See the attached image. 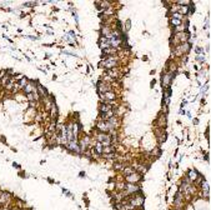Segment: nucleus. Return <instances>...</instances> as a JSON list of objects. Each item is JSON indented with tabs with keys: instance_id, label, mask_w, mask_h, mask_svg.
Masks as SVG:
<instances>
[{
	"instance_id": "obj_1",
	"label": "nucleus",
	"mask_w": 211,
	"mask_h": 210,
	"mask_svg": "<svg viewBox=\"0 0 211 210\" xmlns=\"http://www.w3.org/2000/svg\"><path fill=\"white\" fill-rule=\"evenodd\" d=\"M119 60H120V58L118 57V55H109V57L105 58L99 65H101L102 68H105L107 70H110V69H114V68L118 66Z\"/></svg>"
},
{
	"instance_id": "obj_2",
	"label": "nucleus",
	"mask_w": 211,
	"mask_h": 210,
	"mask_svg": "<svg viewBox=\"0 0 211 210\" xmlns=\"http://www.w3.org/2000/svg\"><path fill=\"white\" fill-rule=\"evenodd\" d=\"M128 200H129V204L130 205H133V206L135 209H139L140 206H143L144 205V197L140 193L138 194H134V195H130V197H128Z\"/></svg>"
},
{
	"instance_id": "obj_3",
	"label": "nucleus",
	"mask_w": 211,
	"mask_h": 210,
	"mask_svg": "<svg viewBox=\"0 0 211 210\" xmlns=\"http://www.w3.org/2000/svg\"><path fill=\"white\" fill-rule=\"evenodd\" d=\"M140 190H141V188L139 186V184H129V183H126L124 193H125L126 197H130V195L140 193Z\"/></svg>"
},
{
	"instance_id": "obj_4",
	"label": "nucleus",
	"mask_w": 211,
	"mask_h": 210,
	"mask_svg": "<svg viewBox=\"0 0 211 210\" xmlns=\"http://www.w3.org/2000/svg\"><path fill=\"white\" fill-rule=\"evenodd\" d=\"M141 180H143V175L139 174L138 171H135V173H133V174L125 176V183H129V184H139Z\"/></svg>"
},
{
	"instance_id": "obj_5",
	"label": "nucleus",
	"mask_w": 211,
	"mask_h": 210,
	"mask_svg": "<svg viewBox=\"0 0 211 210\" xmlns=\"http://www.w3.org/2000/svg\"><path fill=\"white\" fill-rule=\"evenodd\" d=\"M13 195L8 191H1L0 193V206H8L9 204L11 203Z\"/></svg>"
},
{
	"instance_id": "obj_6",
	"label": "nucleus",
	"mask_w": 211,
	"mask_h": 210,
	"mask_svg": "<svg viewBox=\"0 0 211 210\" xmlns=\"http://www.w3.org/2000/svg\"><path fill=\"white\" fill-rule=\"evenodd\" d=\"M66 149L69 151H71L74 154H81V150H80V146H79V140L78 139H74L73 141H69L66 145Z\"/></svg>"
},
{
	"instance_id": "obj_7",
	"label": "nucleus",
	"mask_w": 211,
	"mask_h": 210,
	"mask_svg": "<svg viewBox=\"0 0 211 210\" xmlns=\"http://www.w3.org/2000/svg\"><path fill=\"white\" fill-rule=\"evenodd\" d=\"M186 176H187V179H189L190 184H195V183H198L199 181L200 174H199V171L196 169H189L187 173H186Z\"/></svg>"
},
{
	"instance_id": "obj_8",
	"label": "nucleus",
	"mask_w": 211,
	"mask_h": 210,
	"mask_svg": "<svg viewBox=\"0 0 211 210\" xmlns=\"http://www.w3.org/2000/svg\"><path fill=\"white\" fill-rule=\"evenodd\" d=\"M174 76H175V73H165L162 75V78H161V85H162V88H169L170 86V84H171V80L174 79Z\"/></svg>"
},
{
	"instance_id": "obj_9",
	"label": "nucleus",
	"mask_w": 211,
	"mask_h": 210,
	"mask_svg": "<svg viewBox=\"0 0 211 210\" xmlns=\"http://www.w3.org/2000/svg\"><path fill=\"white\" fill-rule=\"evenodd\" d=\"M111 139L112 136L109 134V133H100L97 132L96 135H95V140L99 143H111Z\"/></svg>"
},
{
	"instance_id": "obj_10",
	"label": "nucleus",
	"mask_w": 211,
	"mask_h": 210,
	"mask_svg": "<svg viewBox=\"0 0 211 210\" xmlns=\"http://www.w3.org/2000/svg\"><path fill=\"white\" fill-rule=\"evenodd\" d=\"M79 146H80V150L83 154L89 146H90V136H89V135H84V136L80 139V141H79Z\"/></svg>"
},
{
	"instance_id": "obj_11",
	"label": "nucleus",
	"mask_w": 211,
	"mask_h": 210,
	"mask_svg": "<svg viewBox=\"0 0 211 210\" xmlns=\"http://www.w3.org/2000/svg\"><path fill=\"white\" fill-rule=\"evenodd\" d=\"M174 206L177 209H181L184 206V195L181 194V191H177L175 195V200H174Z\"/></svg>"
},
{
	"instance_id": "obj_12",
	"label": "nucleus",
	"mask_w": 211,
	"mask_h": 210,
	"mask_svg": "<svg viewBox=\"0 0 211 210\" xmlns=\"http://www.w3.org/2000/svg\"><path fill=\"white\" fill-rule=\"evenodd\" d=\"M96 129H97V132H100V133H109V125H107V121L105 120H100L97 121V124H96Z\"/></svg>"
},
{
	"instance_id": "obj_13",
	"label": "nucleus",
	"mask_w": 211,
	"mask_h": 210,
	"mask_svg": "<svg viewBox=\"0 0 211 210\" xmlns=\"http://www.w3.org/2000/svg\"><path fill=\"white\" fill-rule=\"evenodd\" d=\"M37 91V86L35 85V83H32V81H29L26 84V86L24 88V94H31V93H35Z\"/></svg>"
},
{
	"instance_id": "obj_14",
	"label": "nucleus",
	"mask_w": 211,
	"mask_h": 210,
	"mask_svg": "<svg viewBox=\"0 0 211 210\" xmlns=\"http://www.w3.org/2000/svg\"><path fill=\"white\" fill-rule=\"evenodd\" d=\"M97 90H99V94H104V93L110 91V90H112V89H111V85H110V84H105V83L100 81L99 84H97Z\"/></svg>"
},
{
	"instance_id": "obj_15",
	"label": "nucleus",
	"mask_w": 211,
	"mask_h": 210,
	"mask_svg": "<svg viewBox=\"0 0 211 210\" xmlns=\"http://www.w3.org/2000/svg\"><path fill=\"white\" fill-rule=\"evenodd\" d=\"M106 74L109 75L112 80H116V79H119L120 75H121V73H120V70L118 68H114V69H110V70H107Z\"/></svg>"
},
{
	"instance_id": "obj_16",
	"label": "nucleus",
	"mask_w": 211,
	"mask_h": 210,
	"mask_svg": "<svg viewBox=\"0 0 211 210\" xmlns=\"http://www.w3.org/2000/svg\"><path fill=\"white\" fill-rule=\"evenodd\" d=\"M157 127L160 128V129H164L167 125V121H166V115H164V114H161L160 116H159V119H157Z\"/></svg>"
},
{
	"instance_id": "obj_17",
	"label": "nucleus",
	"mask_w": 211,
	"mask_h": 210,
	"mask_svg": "<svg viewBox=\"0 0 211 210\" xmlns=\"http://www.w3.org/2000/svg\"><path fill=\"white\" fill-rule=\"evenodd\" d=\"M99 45H100V48H101L102 50L111 48L109 39H107V38H104V36H101V39H100V41H99Z\"/></svg>"
},
{
	"instance_id": "obj_18",
	"label": "nucleus",
	"mask_w": 211,
	"mask_h": 210,
	"mask_svg": "<svg viewBox=\"0 0 211 210\" xmlns=\"http://www.w3.org/2000/svg\"><path fill=\"white\" fill-rule=\"evenodd\" d=\"M136 170L133 168V165H128V166H124L123 168V170H121V174H123L124 176H128L130 174H133V173H135Z\"/></svg>"
},
{
	"instance_id": "obj_19",
	"label": "nucleus",
	"mask_w": 211,
	"mask_h": 210,
	"mask_svg": "<svg viewBox=\"0 0 211 210\" xmlns=\"http://www.w3.org/2000/svg\"><path fill=\"white\" fill-rule=\"evenodd\" d=\"M99 109H100V113H107V111H110L112 110V106L110 104H106V103H101L100 106H99Z\"/></svg>"
},
{
	"instance_id": "obj_20",
	"label": "nucleus",
	"mask_w": 211,
	"mask_h": 210,
	"mask_svg": "<svg viewBox=\"0 0 211 210\" xmlns=\"http://www.w3.org/2000/svg\"><path fill=\"white\" fill-rule=\"evenodd\" d=\"M35 116H36L35 109H32V108L28 109V111L25 113V119H26V120H29V118H30V119H35Z\"/></svg>"
},
{
	"instance_id": "obj_21",
	"label": "nucleus",
	"mask_w": 211,
	"mask_h": 210,
	"mask_svg": "<svg viewBox=\"0 0 211 210\" xmlns=\"http://www.w3.org/2000/svg\"><path fill=\"white\" fill-rule=\"evenodd\" d=\"M156 138H157V141L160 143V144H162V143H165V141H166L167 134H166V132H165V130H164V132H162V133H160V134H159Z\"/></svg>"
},
{
	"instance_id": "obj_22",
	"label": "nucleus",
	"mask_w": 211,
	"mask_h": 210,
	"mask_svg": "<svg viewBox=\"0 0 211 210\" xmlns=\"http://www.w3.org/2000/svg\"><path fill=\"white\" fill-rule=\"evenodd\" d=\"M50 115H51V118H55L56 115H58V106L55 105V103L53 101V105H51V108H50Z\"/></svg>"
},
{
	"instance_id": "obj_23",
	"label": "nucleus",
	"mask_w": 211,
	"mask_h": 210,
	"mask_svg": "<svg viewBox=\"0 0 211 210\" xmlns=\"http://www.w3.org/2000/svg\"><path fill=\"white\" fill-rule=\"evenodd\" d=\"M37 90H39V94L43 96V98H45V96H48V95H49V94H48V91H46V89H45V88H43L41 85L37 86Z\"/></svg>"
},
{
	"instance_id": "obj_24",
	"label": "nucleus",
	"mask_w": 211,
	"mask_h": 210,
	"mask_svg": "<svg viewBox=\"0 0 211 210\" xmlns=\"http://www.w3.org/2000/svg\"><path fill=\"white\" fill-rule=\"evenodd\" d=\"M150 155L157 158V156H160V155H161V150H160L159 148H155V149H152V150H151V153H150Z\"/></svg>"
},
{
	"instance_id": "obj_25",
	"label": "nucleus",
	"mask_w": 211,
	"mask_h": 210,
	"mask_svg": "<svg viewBox=\"0 0 211 210\" xmlns=\"http://www.w3.org/2000/svg\"><path fill=\"white\" fill-rule=\"evenodd\" d=\"M181 20H177V19H170V24L174 26V28H179L181 25Z\"/></svg>"
},
{
	"instance_id": "obj_26",
	"label": "nucleus",
	"mask_w": 211,
	"mask_h": 210,
	"mask_svg": "<svg viewBox=\"0 0 211 210\" xmlns=\"http://www.w3.org/2000/svg\"><path fill=\"white\" fill-rule=\"evenodd\" d=\"M28 83H29V80H28L26 78H21V80L19 81V88H23V89H24Z\"/></svg>"
},
{
	"instance_id": "obj_27",
	"label": "nucleus",
	"mask_w": 211,
	"mask_h": 210,
	"mask_svg": "<svg viewBox=\"0 0 211 210\" xmlns=\"http://www.w3.org/2000/svg\"><path fill=\"white\" fill-rule=\"evenodd\" d=\"M123 168H124V165L121 164V161H116L114 164V169L115 170H120L121 171V170H123Z\"/></svg>"
},
{
	"instance_id": "obj_28",
	"label": "nucleus",
	"mask_w": 211,
	"mask_h": 210,
	"mask_svg": "<svg viewBox=\"0 0 211 210\" xmlns=\"http://www.w3.org/2000/svg\"><path fill=\"white\" fill-rule=\"evenodd\" d=\"M15 99L18 100V101H24V100H26V98L25 96H23V95H15Z\"/></svg>"
},
{
	"instance_id": "obj_29",
	"label": "nucleus",
	"mask_w": 211,
	"mask_h": 210,
	"mask_svg": "<svg viewBox=\"0 0 211 210\" xmlns=\"http://www.w3.org/2000/svg\"><path fill=\"white\" fill-rule=\"evenodd\" d=\"M196 60H198V62H200V63H204V62H205V59H204L203 55H198V57H196Z\"/></svg>"
},
{
	"instance_id": "obj_30",
	"label": "nucleus",
	"mask_w": 211,
	"mask_h": 210,
	"mask_svg": "<svg viewBox=\"0 0 211 210\" xmlns=\"http://www.w3.org/2000/svg\"><path fill=\"white\" fill-rule=\"evenodd\" d=\"M195 51H196V54H198V55H199V54H203V49H201L200 46H196V48H195Z\"/></svg>"
},
{
	"instance_id": "obj_31",
	"label": "nucleus",
	"mask_w": 211,
	"mask_h": 210,
	"mask_svg": "<svg viewBox=\"0 0 211 210\" xmlns=\"http://www.w3.org/2000/svg\"><path fill=\"white\" fill-rule=\"evenodd\" d=\"M130 25H131V23H130V20H128V21H126V29H129Z\"/></svg>"
},
{
	"instance_id": "obj_32",
	"label": "nucleus",
	"mask_w": 211,
	"mask_h": 210,
	"mask_svg": "<svg viewBox=\"0 0 211 210\" xmlns=\"http://www.w3.org/2000/svg\"><path fill=\"white\" fill-rule=\"evenodd\" d=\"M194 124L198 125V124H199V119H194Z\"/></svg>"
}]
</instances>
